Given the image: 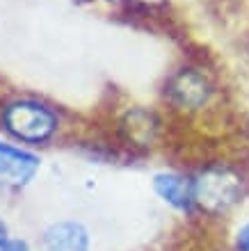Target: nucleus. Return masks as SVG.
<instances>
[{
  "label": "nucleus",
  "instance_id": "nucleus-1",
  "mask_svg": "<svg viewBox=\"0 0 249 251\" xmlns=\"http://www.w3.org/2000/svg\"><path fill=\"white\" fill-rule=\"evenodd\" d=\"M2 130L23 144H46L55 137L59 117L51 105L37 99H14L0 110Z\"/></svg>",
  "mask_w": 249,
  "mask_h": 251
},
{
  "label": "nucleus",
  "instance_id": "nucleus-2",
  "mask_svg": "<svg viewBox=\"0 0 249 251\" xmlns=\"http://www.w3.org/2000/svg\"><path fill=\"white\" fill-rule=\"evenodd\" d=\"M194 205L208 215L229 212L243 201L245 180L231 167H206L194 176Z\"/></svg>",
  "mask_w": 249,
  "mask_h": 251
},
{
  "label": "nucleus",
  "instance_id": "nucleus-3",
  "mask_svg": "<svg viewBox=\"0 0 249 251\" xmlns=\"http://www.w3.org/2000/svg\"><path fill=\"white\" fill-rule=\"evenodd\" d=\"M167 99L181 110H201L213 99V82L203 71L185 66L167 80Z\"/></svg>",
  "mask_w": 249,
  "mask_h": 251
},
{
  "label": "nucleus",
  "instance_id": "nucleus-4",
  "mask_svg": "<svg viewBox=\"0 0 249 251\" xmlns=\"http://www.w3.org/2000/svg\"><path fill=\"white\" fill-rule=\"evenodd\" d=\"M153 192L158 194L160 201L174 208L178 212H192L194 205V180L190 176L176 172H158L151 180Z\"/></svg>",
  "mask_w": 249,
  "mask_h": 251
},
{
  "label": "nucleus",
  "instance_id": "nucleus-5",
  "mask_svg": "<svg viewBox=\"0 0 249 251\" xmlns=\"http://www.w3.org/2000/svg\"><path fill=\"white\" fill-rule=\"evenodd\" d=\"M39 165L41 160L34 153L0 142V178L7 185H28L34 178V174L39 172Z\"/></svg>",
  "mask_w": 249,
  "mask_h": 251
},
{
  "label": "nucleus",
  "instance_id": "nucleus-6",
  "mask_svg": "<svg viewBox=\"0 0 249 251\" xmlns=\"http://www.w3.org/2000/svg\"><path fill=\"white\" fill-rule=\"evenodd\" d=\"M44 251H89L92 249V235L85 224L76 219H62L55 222L44 231L41 238Z\"/></svg>",
  "mask_w": 249,
  "mask_h": 251
},
{
  "label": "nucleus",
  "instance_id": "nucleus-7",
  "mask_svg": "<svg viewBox=\"0 0 249 251\" xmlns=\"http://www.w3.org/2000/svg\"><path fill=\"white\" fill-rule=\"evenodd\" d=\"M124 130L128 132V137L138 144H149L153 135L158 130L156 117L146 110H131L124 117Z\"/></svg>",
  "mask_w": 249,
  "mask_h": 251
},
{
  "label": "nucleus",
  "instance_id": "nucleus-8",
  "mask_svg": "<svg viewBox=\"0 0 249 251\" xmlns=\"http://www.w3.org/2000/svg\"><path fill=\"white\" fill-rule=\"evenodd\" d=\"M0 251H32L30 245L21 238H12L7 224L0 219Z\"/></svg>",
  "mask_w": 249,
  "mask_h": 251
},
{
  "label": "nucleus",
  "instance_id": "nucleus-9",
  "mask_svg": "<svg viewBox=\"0 0 249 251\" xmlns=\"http://www.w3.org/2000/svg\"><path fill=\"white\" fill-rule=\"evenodd\" d=\"M236 249L238 251H249V222L238 228V233H236Z\"/></svg>",
  "mask_w": 249,
  "mask_h": 251
},
{
  "label": "nucleus",
  "instance_id": "nucleus-10",
  "mask_svg": "<svg viewBox=\"0 0 249 251\" xmlns=\"http://www.w3.org/2000/svg\"><path fill=\"white\" fill-rule=\"evenodd\" d=\"M5 185H7V183L0 178V203H2V199H5Z\"/></svg>",
  "mask_w": 249,
  "mask_h": 251
}]
</instances>
